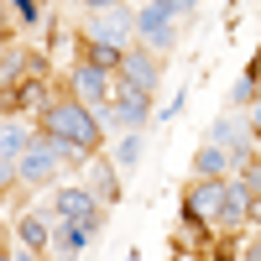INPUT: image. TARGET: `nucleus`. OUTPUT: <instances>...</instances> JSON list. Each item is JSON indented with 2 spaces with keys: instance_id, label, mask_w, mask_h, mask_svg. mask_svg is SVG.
<instances>
[{
  "instance_id": "f257e3e1",
  "label": "nucleus",
  "mask_w": 261,
  "mask_h": 261,
  "mask_svg": "<svg viewBox=\"0 0 261 261\" xmlns=\"http://www.w3.org/2000/svg\"><path fill=\"white\" fill-rule=\"evenodd\" d=\"M42 115H47V130H53L58 141H68L79 151H94L99 146V120H94V110H84L79 99H58Z\"/></svg>"
},
{
  "instance_id": "f03ea898",
  "label": "nucleus",
  "mask_w": 261,
  "mask_h": 261,
  "mask_svg": "<svg viewBox=\"0 0 261 261\" xmlns=\"http://www.w3.org/2000/svg\"><path fill=\"white\" fill-rule=\"evenodd\" d=\"M79 146H68V141H37L27 157H21V183H42V178H53V167L58 162H68Z\"/></svg>"
},
{
  "instance_id": "7ed1b4c3",
  "label": "nucleus",
  "mask_w": 261,
  "mask_h": 261,
  "mask_svg": "<svg viewBox=\"0 0 261 261\" xmlns=\"http://www.w3.org/2000/svg\"><path fill=\"white\" fill-rule=\"evenodd\" d=\"M225 193H230V183H220V178H204L199 188L188 193V204H183V225H204L209 214H220V209H225Z\"/></svg>"
},
{
  "instance_id": "20e7f679",
  "label": "nucleus",
  "mask_w": 261,
  "mask_h": 261,
  "mask_svg": "<svg viewBox=\"0 0 261 261\" xmlns=\"http://www.w3.org/2000/svg\"><path fill=\"white\" fill-rule=\"evenodd\" d=\"M172 16H183V0H162V6H141V16H136V32L151 42V47H167L172 42V27L167 21Z\"/></svg>"
},
{
  "instance_id": "39448f33",
  "label": "nucleus",
  "mask_w": 261,
  "mask_h": 261,
  "mask_svg": "<svg viewBox=\"0 0 261 261\" xmlns=\"http://www.w3.org/2000/svg\"><path fill=\"white\" fill-rule=\"evenodd\" d=\"M58 220H68V225H99V199L89 188H58Z\"/></svg>"
},
{
  "instance_id": "423d86ee",
  "label": "nucleus",
  "mask_w": 261,
  "mask_h": 261,
  "mask_svg": "<svg viewBox=\"0 0 261 261\" xmlns=\"http://www.w3.org/2000/svg\"><path fill=\"white\" fill-rule=\"evenodd\" d=\"M120 73H125V84H130L136 94H151V89H157V63H151L146 53H125V58H120Z\"/></svg>"
},
{
  "instance_id": "0eeeda50",
  "label": "nucleus",
  "mask_w": 261,
  "mask_h": 261,
  "mask_svg": "<svg viewBox=\"0 0 261 261\" xmlns=\"http://www.w3.org/2000/svg\"><path fill=\"white\" fill-rule=\"evenodd\" d=\"M73 89H79V105L84 110H105V89H110V84H105V68H94V63H84V68L73 73Z\"/></svg>"
},
{
  "instance_id": "6e6552de",
  "label": "nucleus",
  "mask_w": 261,
  "mask_h": 261,
  "mask_svg": "<svg viewBox=\"0 0 261 261\" xmlns=\"http://www.w3.org/2000/svg\"><path fill=\"white\" fill-rule=\"evenodd\" d=\"M251 214V193L241 188V183H230V193H225V209H220V225H241Z\"/></svg>"
},
{
  "instance_id": "1a4fd4ad",
  "label": "nucleus",
  "mask_w": 261,
  "mask_h": 261,
  "mask_svg": "<svg viewBox=\"0 0 261 261\" xmlns=\"http://www.w3.org/2000/svg\"><path fill=\"white\" fill-rule=\"evenodd\" d=\"M99 225H58V251L63 256H73V251H84V241H89Z\"/></svg>"
},
{
  "instance_id": "9d476101",
  "label": "nucleus",
  "mask_w": 261,
  "mask_h": 261,
  "mask_svg": "<svg viewBox=\"0 0 261 261\" xmlns=\"http://www.w3.org/2000/svg\"><path fill=\"white\" fill-rule=\"evenodd\" d=\"M27 146H32V136H27V130H21L16 120H6V136H0V151H6V162H11V167H16V157H21Z\"/></svg>"
},
{
  "instance_id": "9b49d317",
  "label": "nucleus",
  "mask_w": 261,
  "mask_h": 261,
  "mask_svg": "<svg viewBox=\"0 0 261 261\" xmlns=\"http://www.w3.org/2000/svg\"><path fill=\"white\" fill-rule=\"evenodd\" d=\"M115 115H120L125 125H141V120H146V94L125 89V94H120V105H115Z\"/></svg>"
},
{
  "instance_id": "f8f14e48",
  "label": "nucleus",
  "mask_w": 261,
  "mask_h": 261,
  "mask_svg": "<svg viewBox=\"0 0 261 261\" xmlns=\"http://www.w3.org/2000/svg\"><path fill=\"white\" fill-rule=\"evenodd\" d=\"M199 172H204V178H220V172H225V146H204L199 151Z\"/></svg>"
},
{
  "instance_id": "ddd939ff",
  "label": "nucleus",
  "mask_w": 261,
  "mask_h": 261,
  "mask_svg": "<svg viewBox=\"0 0 261 261\" xmlns=\"http://www.w3.org/2000/svg\"><path fill=\"white\" fill-rule=\"evenodd\" d=\"M21 241H27L32 251H42V246L53 241V235H47V225H42V220H21Z\"/></svg>"
},
{
  "instance_id": "4468645a",
  "label": "nucleus",
  "mask_w": 261,
  "mask_h": 261,
  "mask_svg": "<svg viewBox=\"0 0 261 261\" xmlns=\"http://www.w3.org/2000/svg\"><path fill=\"white\" fill-rule=\"evenodd\" d=\"M120 58H125V53H120V47H110V42H94V47H89V63H94V68H115Z\"/></svg>"
},
{
  "instance_id": "2eb2a0df",
  "label": "nucleus",
  "mask_w": 261,
  "mask_h": 261,
  "mask_svg": "<svg viewBox=\"0 0 261 261\" xmlns=\"http://www.w3.org/2000/svg\"><path fill=\"white\" fill-rule=\"evenodd\" d=\"M115 162H120V167H130V162H141V136H136V130H130V136H125V141L115 146Z\"/></svg>"
},
{
  "instance_id": "dca6fc26",
  "label": "nucleus",
  "mask_w": 261,
  "mask_h": 261,
  "mask_svg": "<svg viewBox=\"0 0 261 261\" xmlns=\"http://www.w3.org/2000/svg\"><path fill=\"white\" fill-rule=\"evenodd\" d=\"M94 188H99V199H115V193H120V188H115V172H110V162H99V167H94Z\"/></svg>"
},
{
  "instance_id": "f3484780",
  "label": "nucleus",
  "mask_w": 261,
  "mask_h": 261,
  "mask_svg": "<svg viewBox=\"0 0 261 261\" xmlns=\"http://www.w3.org/2000/svg\"><path fill=\"white\" fill-rule=\"evenodd\" d=\"M21 68H27V53H6V63H0V79H6V89L21 79Z\"/></svg>"
},
{
  "instance_id": "a211bd4d",
  "label": "nucleus",
  "mask_w": 261,
  "mask_h": 261,
  "mask_svg": "<svg viewBox=\"0 0 261 261\" xmlns=\"http://www.w3.org/2000/svg\"><path fill=\"white\" fill-rule=\"evenodd\" d=\"M16 105H42V79H27L16 89Z\"/></svg>"
},
{
  "instance_id": "6ab92c4d",
  "label": "nucleus",
  "mask_w": 261,
  "mask_h": 261,
  "mask_svg": "<svg viewBox=\"0 0 261 261\" xmlns=\"http://www.w3.org/2000/svg\"><path fill=\"white\" fill-rule=\"evenodd\" d=\"M251 94H256V73H246V79H241V84L230 89V99H235V105H246Z\"/></svg>"
},
{
  "instance_id": "aec40b11",
  "label": "nucleus",
  "mask_w": 261,
  "mask_h": 261,
  "mask_svg": "<svg viewBox=\"0 0 261 261\" xmlns=\"http://www.w3.org/2000/svg\"><path fill=\"white\" fill-rule=\"evenodd\" d=\"M241 188H246V193H256V199H261V167H246V178H241Z\"/></svg>"
},
{
  "instance_id": "412c9836",
  "label": "nucleus",
  "mask_w": 261,
  "mask_h": 261,
  "mask_svg": "<svg viewBox=\"0 0 261 261\" xmlns=\"http://www.w3.org/2000/svg\"><path fill=\"white\" fill-rule=\"evenodd\" d=\"M214 141H220V146H235V125L220 120V125H214Z\"/></svg>"
},
{
  "instance_id": "4be33fe9",
  "label": "nucleus",
  "mask_w": 261,
  "mask_h": 261,
  "mask_svg": "<svg viewBox=\"0 0 261 261\" xmlns=\"http://www.w3.org/2000/svg\"><path fill=\"white\" fill-rule=\"evenodd\" d=\"M11 16H21V21H42V11L32 6V0H21V6H11Z\"/></svg>"
},
{
  "instance_id": "5701e85b",
  "label": "nucleus",
  "mask_w": 261,
  "mask_h": 261,
  "mask_svg": "<svg viewBox=\"0 0 261 261\" xmlns=\"http://www.w3.org/2000/svg\"><path fill=\"white\" fill-rule=\"evenodd\" d=\"M251 130H256V136H261V105H256V115H251Z\"/></svg>"
}]
</instances>
